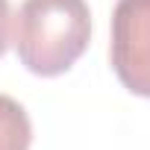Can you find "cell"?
Instances as JSON below:
<instances>
[{
    "instance_id": "obj_1",
    "label": "cell",
    "mask_w": 150,
    "mask_h": 150,
    "mask_svg": "<svg viewBox=\"0 0 150 150\" xmlns=\"http://www.w3.org/2000/svg\"><path fill=\"white\" fill-rule=\"evenodd\" d=\"M91 41L86 0H24L12 21V44L21 65L35 77L71 71Z\"/></svg>"
},
{
    "instance_id": "obj_2",
    "label": "cell",
    "mask_w": 150,
    "mask_h": 150,
    "mask_svg": "<svg viewBox=\"0 0 150 150\" xmlns=\"http://www.w3.org/2000/svg\"><path fill=\"white\" fill-rule=\"evenodd\" d=\"M109 59L127 91L150 97V0L115 3Z\"/></svg>"
},
{
    "instance_id": "obj_3",
    "label": "cell",
    "mask_w": 150,
    "mask_h": 150,
    "mask_svg": "<svg viewBox=\"0 0 150 150\" xmlns=\"http://www.w3.org/2000/svg\"><path fill=\"white\" fill-rule=\"evenodd\" d=\"M33 144V124L27 109L9 97L0 94V150H30Z\"/></svg>"
},
{
    "instance_id": "obj_4",
    "label": "cell",
    "mask_w": 150,
    "mask_h": 150,
    "mask_svg": "<svg viewBox=\"0 0 150 150\" xmlns=\"http://www.w3.org/2000/svg\"><path fill=\"white\" fill-rule=\"evenodd\" d=\"M12 41V9H9V0H0V56L6 53Z\"/></svg>"
}]
</instances>
